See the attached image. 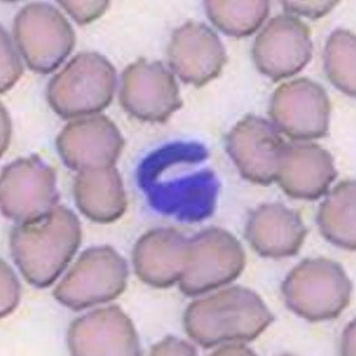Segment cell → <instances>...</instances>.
I'll list each match as a JSON object with an SVG mask.
<instances>
[{
	"label": "cell",
	"instance_id": "cell-1",
	"mask_svg": "<svg viewBox=\"0 0 356 356\" xmlns=\"http://www.w3.org/2000/svg\"><path fill=\"white\" fill-rule=\"evenodd\" d=\"M81 237L77 216L70 209L56 207L12 230L11 255L27 283L46 289L70 264Z\"/></svg>",
	"mask_w": 356,
	"mask_h": 356
},
{
	"label": "cell",
	"instance_id": "cell-2",
	"mask_svg": "<svg viewBox=\"0 0 356 356\" xmlns=\"http://www.w3.org/2000/svg\"><path fill=\"white\" fill-rule=\"evenodd\" d=\"M273 320L261 298L242 286L196 300L184 314L188 334L204 348L225 341L255 339Z\"/></svg>",
	"mask_w": 356,
	"mask_h": 356
},
{
	"label": "cell",
	"instance_id": "cell-3",
	"mask_svg": "<svg viewBox=\"0 0 356 356\" xmlns=\"http://www.w3.org/2000/svg\"><path fill=\"white\" fill-rule=\"evenodd\" d=\"M138 180L150 204L162 214L197 222L214 211L218 182L210 170L177 176L152 153L140 163Z\"/></svg>",
	"mask_w": 356,
	"mask_h": 356
},
{
	"label": "cell",
	"instance_id": "cell-4",
	"mask_svg": "<svg viewBox=\"0 0 356 356\" xmlns=\"http://www.w3.org/2000/svg\"><path fill=\"white\" fill-rule=\"evenodd\" d=\"M116 86L114 66L100 54H77L47 87L53 111L65 120L94 115L111 104Z\"/></svg>",
	"mask_w": 356,
	"mask_h": 356
},
{
	"label": "cell",
	"instance_id": "cell-5",
	"mask_svg": "<svg viewBox=\"0 0 356 356\" xmlns=\"http://www.w3.org/2000/svg\"><path fill=\"white\" fill-rule=\"evenodd\" d=\"M287 306L307 320L337 318L350 301L352 284L342 267L330 259H306L286 277Z\"/></svg>",
	"mask_w": 356,
	"mask_h": 356
},
{
	"label": "cell",
	"instance_id": "cell-6",
	"mask_svg": "<svg viewBox=\"0 0 356 356\" xmlns=\"http://www.w3.org/2000/svg\"><path fill=\"white\" fill-rule=\"evenodd\" d=\"M128 275L126 260L111 246H95L81 253L54 297L72 311H82L118 298L126 290Z\"/></svg>",
	"mask_w": 356,
	"mask_h": 356
},
{
	"label": "cell",
	"instance_id": "cell-7",
	"mask_svg": "<svg viewBox=\"0 0 356 356\" xmlns=\"http://www.w3.org/2000/svg\"><path fill=\"white\" fill-rule=\"evenodd\" d=\"M13 35L27 66L40 74L56 70L76 41L72 26L63 13L41 3L26 5L19 12Z\"/></svg>",
	"mask_w": 356,
	"mask_h": 356
},
{
	"label": "cell",
	"instance_id": "cell-8",
	"mask_svg": "<svg viewBox=\"0 0 356 356\" xmlns=\"http://www.w3.org/2000/svg\"><path fill=\"white\" fill-rule=\"evenodd\" d=\"M241 243L227 230L209 228L188 238L186 267L179 280L186 296H197L227 284L244 269Z\"/></svg>",
	"mask_w": 356,
	"mask_h": 356
},
{
	"label": "cell",
	"instance_id": "cell-9",
	"mask_svg": "<svg viewBox=\"0 0 356 356\" xmlns=\"http://www.w3.org/2000/svg\"><path fill=\"white\" fill-rule=\"evenodd\" d=\"M59 200L56 170L38 155L8 164L0 180L3 215L24 223L56 207Z\"/></svg>",
	"mask_w": 356,
	"mask_h": 356
},
{
	"label": "cell",
	"instance_id": "cell-10",
	"mask_svg": "<svg viewBox=\"0 0 356 356\" xmlns=\"http://www.w3.org/2000/svg\"><path fill=\"white\" fill-rule=\"evenodd\" d=\"M120 100L128 114L149 122H167L183 105L174 75L160 61L143 58L123 72Z\"/></svg>",
	"mask_w": 356,
	"mask_h": 356
},
{
	"label": "cell",
	"instance_id": "cell-11",
	"mask_svg": "<svg viewBox=\"0 0 356 356\" xmlns=\"http://www.w3.org/2000/svg\"><path fill=\"white\" fill-rule=\"evenodd\" d=\"M330 114L331 104L325 89L310 79L286 82L272 97L270 118L280 131L294 140L324 138Z\"/></svg>",
	"mask_w": 356,
	"mask_h": 356
},
{
	"label": "cell",
	"instance_id": "cell-12",
	"mask_svg": "<svg viewBox=\"0 0 356 356\" xmlns=\"http://www.w3.org/2000/svg\"><path fill=\"white\" fill-rule=\"evenodd\" d=\"M286 143L276 127L259 116L248 115L231 129L229 155L245 179L267 186L277 181Z\"/></svg>",
	"mask_w": 356,
	"mask_h": 356
},
{
	"label": "cell",
	"instance_id": "cell-13",
	"mask_svg": "<svg viewBox=\"0 0 356 356\" xmlns=\"http://www.w3.org/2000/svg\"><path fill=\"white\" fill-rule=\"evenodd\" d=\"M312 53L310 29L299 19L289 15L270 19L252 47L258 70L275 81L302 70Z\"/></svg>",
	"mask_w": 356,
	"mask_h": 356
},
{
	"label": "cell",
	"instance_id": "cell-14",
	"mask_svg": "<svg viewBox=\"0 0 356 356\" xmlns=\"http://www.w3.org/2000/svg\"><path fill=\"white\" fill-rule=\"evenodd\" d=\"M124 146L119 129L104 115L70 122L56 140L60 159L68 168L79 172L115 166Z\"/></svg>",
	"mask_w": 356,
	"mask_h": 356
},
{
	"label": "cell",
	"instance_id": "cell-15",
	"mask_svg": "<svg viewBox=\"0 0 356 356\" xmlns=\"http://www.w3.org/2000/svg\"><path fill=\"white\" fill-rule=\"evenodd\" d=\"M67 339L72 355H141L132 321L116 305L95 310L74 320Z\"/></svg>",
	"mask_w": 356,
	"mask_h": 356
},
{
	"label": "cell",
	"instance_id": "cell-16",
	"mask_svg": "<svg viewBox=\"0 0 356 356\" xmlns=\"http://www.w3.org/2000/svg\"><path fill=\"white\" fill-rule=\"evenodd\" d=\"M171 70L186 84L201 87L217 78L227 63L217 34L204 24L188 22L176 29L168 49Z\"/></svg>",
	"mask_w": 356,
	"mask_h": 356
},
{
	"label": "cell",
	"instance_id": "cell-17",
	"mask_svg": "<svg viewBox=\"0 0 356 356\" xmlns=\"http://www.w3.org/2000/svg\"><path fill=\"white\" fill-rule=\"evenodd\" d=\"M337 177L333 157L325 149L312 143L286 145L277 181L286 195L317 200Z\"/></svg>",
	"mask_w": 356,
	"mask_h": 356
},
{
	"label": "cell",
	"instance_id": "cell-18",
	"mask_svg": "<svg viewBox=\"0 0 356 356\" xmlns=\"http://www.w3.org/2000/svg\"><path fill=\"white\" fill-rule=\"evenodd\" d=\"M188 238L171 228L150 230L136 243V275L156 289H168L181 280L186 267Z\"/></svg>",
	"mask_w": 356,
	"mask_h": 356
},
{
	"label": "cell",
	"instance_id": "cell-19",
	"mask_svg": "<svg viewBox=\"0 0 356 356\" xmlns=\"http://www.w3.org/2000/svg\"><path fill=\"white\" fill-rule=\"evenodd\" d=\"M306 235L300 214L280 203L264 204L253 211L245 229L252 248L270 258L297 254Z\"/></svg>",
	"mask_w": 356,
	"mask_h": 356
},
{
	"label": "cell",
	"instance_id": "cell-20",
	"mask_svg": "<svg viewBox=\"0 0 356 356\" xmlns=\"http://www.w3.org/2000/svg\"><path fill=\"white\" fill-rule=\"evenodd\" d=\"M74 196L81 213L97 223L118 221L127 208L126 191L115 166L80 171L74 179Z\"/></svg>",
	"mask_w": 356,
	"mask_h": 356
},
{
	"label": "cell",
	"instance_id": "cell-21",
	"mask_svg": "<svg viewBox=\"0 0 356 356\" xmlns=\"http://www.w3.org/2000/svg\"><path fill=\"white\" fill-rule=\"evenodd\" d=\"M356 186L352 180L341 182L321 204L319 229L326 239L342 249L356 248Z\"/></svg>",
	"mask_w": 356,
	"mask_h": 356
},
{
	"label": "cell",
	"instance_id": "cell-22",
	"mask_svg": "<svg viewBox=\"0 0 356 356\" xmlns=\"http://www.w3.org/2000/svg\"><path fill=\"white\" fill-rule=\"evenodd\" d=\"M204 6L209 18L217 29L227 35L236 38L254 33L270 12V3L266 0H207Z\"/></svg>",
	"mask_w": 356,
	"mask_h": 356
},
{
	"label": "cell",
	"instance_id": "cell-23",
	"mask_svg": "<svg viewBox=\"0 0 356 356\" xmlns=\"http://www.w3.org/2000/svg\"><path fill=\"white\" fill-rule=\"evenodd\" d=\"M356 41L350 31L338 29L328 38L325 67L328 79L341 92L355 97L356 92Z\"/></svg>",
	"mask_w": 356,
	"mask_h": 356
},
{
	"label": "cell",
	"instance_id": "cell-24",
	"mask_svg": "<svg viewBox=\"0 0 356 356\" xmlns=\"http://www.w3.org/2000/svg\"><path fill=\"white\" fill-rule=\"evenodd\" d=\"M22 286L11 267L1 259V318L8 316L18 306Z\"/></svg>",
	"mask_w": 356,
	"mask_h": 356
},
{
	"label": "cell",
	"instance_id": "cell-25",
	"mask_svg": "<svg viewBox=\"0 0 356 356\" xmlns=\"http://www.w3.org/2000/svg\"><path fill=\"white\" fill-rule=\"evenodd\" d=\"M2 33V82L1 92H6L16 83L23 73V67L17 53L13 49L6 32Z\"/></svg>",
	"mask_w": 356,
	"mask_h": 356
},
{
	"label": "cell",
	"instance_id": "cell-26",
	"mask_svg": "<svg viewBox=\"0 0 356 356\" xmlns=\"http://www.w3.org/2000/svg\"><path fill=\"white\" fill-rule=\"evenodd\" d=\"M79 24L92 22L100 17L108 8V1H60Z\"/></svg>",
	"mask_w": 356,
	"mask_h": 356
},
{
	"label": "cell",
	"instance_id": "cell-27",
	"mask_svg": "<svg viewBox=\"0 0 356 356\" xmlns=\"http://www.w3.org/2000/svg\"><path fill=\"white\" fill-rule=\"evenodd\" d=\"M282 3L286 12L318 19L330 13L339 1H283Z\"/></svg>",
	"mask_w": 356,
	"mask_h": 356
},
{
	"label": "cell",
	"instance_id": "cell-28",
	"mask_svg": "<svg viewBox=\"0 0 356 356\" xmlns=\"http://www.w3.org/2000/svg\"><path fill=\"white\" fill-rule=\"evenodd\" d=\"M195 348L188 342L174 337H168L153 346L152 355H195Z\"/></svg>",
	"mask_w": 356,
	"mask_h": 356
},
{
	"label": "cell",
	"instance_id": "cell-29",
	"mask_svg": "<svg viewBox=\"0 0 356 356\" xmlns=\"http://www.w3.org/2000/svg\"><path fill=\"white\" fill-rule=\"evenodd\" d=\"M355 323L349 325L344 334L343 338V352L346 355H353L352 352L355 355L352 346L355 348V343L353 341H355Z\"/></svg>",
	"mask_w": 356,
	"mask_h": 356
},
{
	"label": "cell",
	"instance_id": "cell-30",
	"mask_svg": "<svg viewBox=\"0 0 356 356\" xmlns=\"http://www.w3.org/2000/svg\"><path fill=\"white\" fill-rule=\"evenodd\" d=\"M216 355H248L252 353L248 348L243 346H230L219 349Z\"/></svg>",
	"mask_w": 356,
	"mask_h": 356
}]
</instances>
